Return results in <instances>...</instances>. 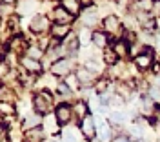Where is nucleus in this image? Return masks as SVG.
Listing matches in <instances>:
<instances>
[{"label": "nucleus", "instance_id": "f257e3e1", "mask_svg": "<svg viewBox=\"0 0 160 142\" xmlns=\"http://www.w3.org/2000/svg\"><path fill=\"white\" fill-rule=\"evenodd\" d=\"M51 104H53V99L49 97V93H38L35 97V108L38 113H48L51 109Z\"/></svg>", "mask_w": 160, "mask_h": 142}, {"label": "nucleus", "instance_id": "f03ea898", "mask_svg": "<svg viewBox=\"0 0 160 142\" xmlns=\"http://www.w3.org/2000/svg\"><path fill=\"white\" fill-rule=\"evenodd\" d=\"M71 108L68 106V104H62V106H58L57 108V111H55V117H57V122L58 124H66V122H69L71 119Z\"/></svg>", "mask_w": 160, "mask_h": 142}, {"label": "nucleus", "instance_id": "7ed1b4c3", "mask_svg": "<svg viewBox=\"0 0 160 142\" xmlns=\"http://www.w3.org/2000/svg\"><path fill=\"white\" fill-rule=\"evenodd\" d=\"M48 26H49V22H48V18L44 17V15H37L33 20H31V31H35V33H42V31L48 29Z\"/></svg>", "mask_w": 160, "mask_h": 142}, {"label": "nucleus", "instance_id": "20e7f679", "mask_svg": "<svg viewBox=\"0 0 160 142\" xmlns=\"http://www.w3.org/2000/svg\"><path fill=\"white\" fill-rule=\"evenodd\" d=\"M51 71H53L55 75H68L71 71V62L68 60V58H60V60H57L53 64Z\"/></svg>", "mask_w": 160, "mask_h": 142}, {"label": "nucleus", "instance_id": "39448f33", "mask_svg": "<svg viewBox=\"0 0 160 142\" xmlns=\"http://www.w3.org/2000/svg\"><path fill=\"white\" fill-rule=\"evenodd\" d=\"M82 133H84V137L89 139V140L95 137V122H93V119H91L89 115L84 117V120H82Z\"/></svg>", "mask_w": 160, "mask_h": 142}, {"label": "nucleus", "instance_id": "423d86ee", "mask_svg": "<svg viewBox=\"0 0 160 142\" xmlns=\"http://www.w3.org/2000/svg\"><path fill=\"white\" fill-rule=\"evenodd\" d=\"M53 17H55V22H57V24H64V26H68V22L71 20L73 15L68 13L64 8H55V9H53Z\"/></svg>", "mask_w": 160, "mask_h": 142}, {"label": "nucleus", "instance_id": "0eeeda50", "mask_svg": "<svg viewBox=\"0 0 160 142\" xmlns=\"http://www.w3.org/2000/svg\"><path fill=\"white\" fill-rule=\"evenodd\" d=\"M62 8L71 13V15H78L80 11V2L78 0H62Z\"/></svg>", "mask_w": 160, "mask_h": 142}, {"label": "nucleus", "instance_id": "6e6552de", "mask_svg": "<svg viewBox=\"0 0 160 142\" xmlns=\"http://www.w3.org/2000/svg\"><path fill=\"white\" fill-rule=\"evenodd\" d=\"M135 62H137V66H138L140 69H148V68H151V64H153V58H151L149 53H144V55H138L135 58Z\"/></svg>", "mask_w": 160, "mask_h": 142}, {"label": "nucleus", "instance_id": "1a4fd4ad", "mask_svg": "<svg viewBox=\"0 0 160 142\" xmlns=\"http://www.w3.org/2000/svg\"><path fill=\"white\" fill-rule=\"evenodd\" d=\"M77 79H78L80 82H84V84H91L93 79H95V75H93L88 68H80V69L77 71Z\"/></svg>", "mask_w": 160, "mask_h": 142}, {"label": "nucleus", "instance_id": "9d476101", "mask_svg": "<svg viewBox=\"0 0 160 142\" xmlns=\"http://www.w3.org/2000/svg\"><path fill=\"white\" fill-rule=\"evenodd\" d=\"M22 66H24L28 71H33V73H38V71H42L38 60H33V58H29V57H24V58H22Z\"/></svg>", "mask_w": 160, "mask_h": 142}, {"label": "nucleus", "instance_id": "9b49d317", "mask_svg": "<svg viewBox=\"0 0 160 142\" xmlns=\"http://www.w3.org/2000/svg\"><path fill=\"white\" fill-rule=\"evenodd\" d=\"M104 28L106 31H109V33H117L120 29V22L117 17H108L106 20H104Z\"/></svg>", "mask_w": 160, "mask_h": 142}, {"label": "nucleus", "instance_id": "f8f14e48", "mask_svg": "<svg viewBox=\"0 0 160 142\" xmlns=\"http://www.w3.org/2000/svg\"><path fill=\"white\" fill-rule=\"evenodd\" d=\"M68 33H69V26H64V24L53 26V37L55 38H64V37H68Z\"/></svg>", "mask_w": 160, "mask_h": 142}, {"label": "nucleus", "instance_id": "ddd939ff", "mask_svg": "<svg viewBox=\"0 0 160 142\" xmlns=\"http://www.w3.org/2000/svg\"><path fill=\"white\" fill-rule=\"evenodd\" d=\"M37 6V2H33V0H22L18 4V13L20 15H28L33 11V8Z\"/></svg>", "mask_w": 160, "mask_h": 142}, {"label": "nucleus", "instance_id": "4468645a", "mask_svg": "<svg viewBox=\"0 0 160 142\" xmlns=\"http://www.w3.org/2000/svg\"><path fill=\"white\" fill-rule=\"evenodd\" d=\"M98 133H100V139H102V140H109L111 139L109 126H108L106 122H98Z\"/></svg>", "mask_w": 160, "mask_h": 142}, {"label": "nucleus", "instance_id": "2eb2a0df", "mask_svg": "<svg viewBox=\"0 0 160 142\" xmlns=\"http://www.w3.org/2000/svg\"><path fill=\"white\" fill-rule=\"evenodd\" d=\"M66 38H68V40H66V48L75 53V51L78 49V40H77V38H75V35H71V33L66 37Z\"/></svg>", "mask_w": 160, "mask_h": 142}, {"label": "nucleus", "instance_id": "dca6fc26", "mask_svg": "<svg viewBox=\"0 0 160 142\" xmlns=\"http://www.w3.org/2000/svg\"><path fill=\"white\" fill-rule=\"evenodd\" d=\"M24 126H26L28 129H31V128H37V126H40V115H33V117H28V119L24 120Z\"/></svg>", "mask_w": 160, "mask_h": 142}, {"label": "nucleus", "instance_id": "f3484780", "mask_svg": "<svg viewBox=\"0 0 160 142\" xmlns=\"http://www.w3.org/2000/svg\"><path fill=\"white\" fill-rule=\"evenodd\" d=\"M93 42H95V46H98V48H104L106 44H108V38H106V35L104 33H93Z\"/></svg>", "mask_w": 160, "mask_h": 142}, {"label": "nucleus", "instance_id": "a211bd4d", "mask_svg": "<svg viewBox=\"0 0 160 142\" xmlns=\"http://www.w3.org/2000/svg\"><path fill=\"white\" fill-rule=\"evenodd\" d=\"M64 142H78V137H77V133L73 131V129H68V131H64Z\"/></svg>", "mask_w": 160, "mask_h": 142}, {"label": "nucleus", "instance_id": "6ab92c4d", "mask_svg": "<svg viewBox=\"0 0 160 142\" xmlns=\"http://www.w3.org/2000/svg\"><path fill=\"white\" fill-rule=\"evenodd\" d=\"M0 111H2V115H11L15 111V108L11 106L9 102H0Z\"/></svg>", "mask_w": 160, "mask_h": 142}, {"label": "nucleus", "instance_id": "aec40b11", "mask_svg": "<svg viewBox=\"0 0 160 142\" xmlns=\"http://www.w3.org/2000/svg\"><path fill=\"white\" fill-rule=\"evenodd\" d=\"M111 120L117 122V124H122V122H126V115L122 111H113L111 113Z\"/></svg>", "mask_w": 160, "mask_h": 142}, {"label": "nucleus", "instance_id": "412c9836", "mask_svg": "<svg viewBox=\"0 0 160 142\" xmlns=\"http://www.w3.org/2000/svg\"><path fill=\"white\" fill-rule=\"evenodd\" d=\"M113 51H115L117 55H126V53H128V48H126L124 42H117V44L113 46Z\"/></svg>", "mask_w": 160, "mask_h": 142}, {"label": "nucleus", "instance_id": "4be33fe9", "mask_svg": "<svg viewBox=\"0 0 160 142\" xmlns=\"http://www.w3.org/2000/svg\"><path fill=\"white\" fill-rule=\"evenodd\" d=\"M28 57L33 58V60H38L40 57H42V51H40L38 48H29V49H28Z\"/></svg>", "mask_w": 160, "mask_h": 142}, {"label": "nucleus", "instance_id": "5701e85b", "mask_svg": "<svg viewBox=\"0 0 160 142\" xmlns=\"http://www.w3.org/2000/svg\"><path fill=\"white\" fill-rule=\"evenodd\" d=\"M117 57H118V55H117L115 51H106V53H104V60L108 62V64H115V62H117Z\"/></svg>", "mask_w": 160, "mask_h": 142}, {"label": "nucleus", "instance_id": "b1692460", "mask_svg": "<svg viewBox=\"0 0 160 142\" xmlns=\"http://www.w3.org/2000/svg\"><path fill=\"white\" fill-rule=\"evenodd\" d=\"M138 8L142 11H149V9H153V8H155V4H153L151 0H140V2H138Z\"/></svg>", "mask_w": 160, "mask_h": 142}, {"label": "nucleus", "instance_id": "393cba45", "mask_svg": "<svg viewBox=\"0 0 160 142\" xmlns=\"http://www.w3.org/2000/svg\"><path fill=\"white\" fill-rule=\"evenodd\" d=\"M0 99H2V102H8V100L13 99V93L8 91V88H2V89H0Z\"/></svg>", "mask_w": 160, "mask_h": 142}, {"label": "nucleus", "instance_id": "a878e982", "mask_svg": "<svg viewBox=\"0 0 160 142\" xmlns=\"http://www.w3.org/2000/svg\"><path fill=\"white\" fill-rule=\"evenodd\" d=\"M75 113H77L78 117H84V113H86V104H82V102H78V104L75 106Z\"/></svg>", "mask_w": 160, "mask_h": 142}, {"label": "nucleus", "instance_id": "bb28decb", "mask_svg": "<svg viewBox=\"0 0 160 142\" xmlns=\"http://www.w3.org/2000/svg\"><path fill=\"white\" fill-rule=\"evenodd\" d=\"M89 37H93V35H89V31H88V29H84L82 33H80V42H84V44H88V42L91 40Z\"/></svg>", "mask_w": 160, "mask_h": 142}, {"label": "nucleus", "instance_id": "cd10ccee", "mask_svg": "<svg viewBox=\"0 0 160 142\" xmlns=\"http://www.w3.org/2000/svg\"><path fill=\"white\" fill-rule=\"evenodd\" d=\"M86 68H88L91 73H97V71H100V66L97 64V62H88V64H86Z\"/></svg>", "mask_w": 160, "mask_h": 142}, {"label": "nucleus", "instance_id": "c85d7f7f", "mask_svg": "<svg viewBox=\"0 0 160 142\" xmlns=\"http://www.w3.org/2000/svg\"><path fill=\"white\" fill-rule=\"evenodd\" d=\"M84 22H86L88 26H93V24L97 22V17H95V15H91V13H88V15L84 17Z\"/></svg>", "mask_w": 160, "mask_h": 142}, {"label": "nucleus", "instance_id": "c756f323", "mask_svg": "<svg viewBox=\"0 0 160 142\" xmlns=\"http://www.w3.org/2000/svg\"><path fill=\"white\" fill-rule=\"evenodd\" d=\"M28 137L29 139H35V137H42V129L37 128V129H33V131H28Z\"/></svg>", "mask_w": 160, "mask_h": 142}, {"label": "nucleus", "instance_id": "7c9ffc66", "mask_svg": "<svg viewBox=\"0 0 160 142\" xmlns=\"http://www.w3.org/2000/svg\"><path fill=\"white\" fill-rule=\"evenodd\" d=\"M46 126H48V129H49V131L57 129V126H53V120H51V117H48V119H46Z\"/></svg>", "mask_w": 160, "mask_h": 142}, {"label": "nucleus", "instance_id": "2f4dec72", "mask_svg": "<svg viewBox=\"0 0 160 142\" xmlns=\"http://www.w3.org/2000/svg\"><path fill=\"white\" fill-rule=\"evenodd\" d=\"M0 142H8V133H6V129H2V133H0Z\"/></svg>", "mask_w": 160, "mask_h": 142}, {"label": "nucleus", "instance_id": "473e14b6", "mask_svg": "<svg viewBox=\"0 0 160 142\" xmlns=\"http://www.w3.org/2000/svg\"><path fill=\"white\" fill-rule=\"evenodd\" d=\"M151 97H153L155 100H157V99H160V91H158V89H151Z\"/></svg>", "mask_w": 160, "mask_h": 142}, {"label": "nucleus", "instance_id": "72a5a7b5", "mask_svg": "<svg viewBox=\"0 0 160 142\" xmlns=\"http://www.w3.org/2000/svg\"><path fill=\"white\" fill-rule=\"evenodd\" d=\"M153 11H155V15H158V17H160V2H157V4H155Z\"/></svg>", "mask_w": 160, "mask_h": 142}, {"label": "nucleus", "instance_id": "f704fd0d", "mask_svg": "<svg viewBox=\"0 0 160 142\" xmlns=\"http://www.w3.org/2000/svg\"><path fill=\"white\" fill-rule=\"evenodd\" d=\"M113 142H131L129 139H126V137H118V139H115Z\"/></svg>", "mask_w": 160, "mask_h": 142}, {"label": "nucleus", "instance_id": "c9c22d12", "mask_svg": "<svg viewBox=\"0 0 160 142\" xmlns=\"http://www.w3.org/2000/svg\"><path fill=\"white\" fill-rule=\"evenodd\" d=\"M15 0H2V4H13Z\"/></svg>", "mask_w": 160, "mask_h": 142}, {"label": "nucleus", "instance_id": "e433bc0d", "mask_svg": "<svg viewBox=\"0 0 160 142\" xmlns=\"http://www.w3.org/2000/svg\"><path fill=\"white\" fill-rule=\"evenodd\" d=\"M80 2H84L86 6H89V4H91V0H80Z\"/></svg>", "mask_w": 160, "mask_h": 142}, {"label": "nucleus", "instance_id": "4c0bfd02", "mask_svg": "<svg viewBox=\"0 0 160 142\" xmlns=\"http://www.w3.org/2000/svg\"><path fill=\"white\" fill-rule=\"evenodd\" d=\"M46 142H57V140H46Z\"/></svg>", "mask_w": 160, "mask_h": 142}, {"label": "nucleus", "instance_id": "58836bf2", "mask_svg": "<svg viewBox=\"0 0 160 142\" xmlns=\"http://www.w3.org/2000/svg\"><path fill=\"white\" fill-rule=\"evenodd\" d=\"M93 142H98V140H93Z\"/></svg>", "mask_w": 160, "mask_h": 142}]
</instances>
